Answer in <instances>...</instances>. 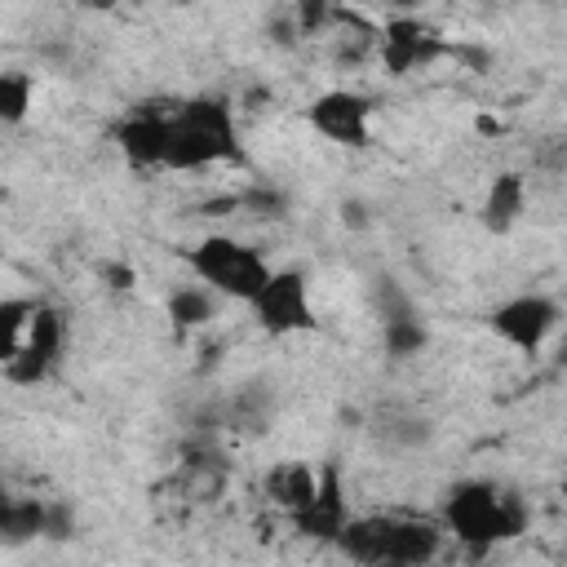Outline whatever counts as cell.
<instances>
[{
  "mask_svg": "<svg viewBox=\"0 0 567 567\" xmlns=\"http://www.w3.org/2000/svg\"><path fill=\"white\" fill-rule=\"evenodd\" d=\"M443 527L474 554H487L492 545L527 532V509L518 496H505L487 478H461L443 496Z\"/></svg>",
  "mask_w": 567,
  "mask_h": 567,
  "instance_id": "6da1fadb",
  "label": "cell"
},
{
  "mask_svg": "<svg viewBox=\"0 0 567 567\" xmlns=\"http://www.w3.org/2000/svg\"><path fill=\"white\" fill-rule=\"evenodd\" d=\"M239 159V124L226 97H190L173 111L168 124V168H208Z\"/></svg>",
  "mask_w": 567,
  "mask_h": 567,
  "instance_id": "7a4b0ae2",
  "label": "cell"
},
{
  "mask_svg": "<svg viewBox=\"0 0 567 567\" xmlns=\"http://www.w3.org/2000/svg\"><path fill=\"white\" fill-rule=\"evenodd\" d=\"M341 554H350L354 563H430L443 549V532L425 518H399V514H363L350 518V527L341 532Z\"/></svg>",
  "mask_w": 567,
  "mask_h": 567,
  "instance_id": "3957f363",
  "label": "cell"
},
{
  "mask_svg": "<svg viewBox=\"0 0 567 567\" xmlns=\"http://www.w3.org/2000/svg\"><path fill=\"white\" fill-rule=\"evenodd\" d=\"M182 257L199 284H208L217 297H230V301H252L270 279V261L235 235H204Z\"/></svg>",
  "mask_w": 567,
  "mask_h": 567,
  "instance_id": "277c9868",
  "label": "cell"
},
{
  "mask_svg": "<svg viewBox=\"0 0 567 567\" xmlns=\"http://www.w3.org/2000/svg\"><path fill=\"white\" fill-rule=\"evenodd\" d=\"M248 306H252L257 328L266 337H297V332H315L319 328L315 306H310V279L301 270H292V266L270 270L266 288Z\"/></svg>",
  "mask_w": 567,
  "mask_h": 567,
  "instance_id": "5b68a950",
  "label": "cell"
},
{
  "mask_svg": "<svg viewBox=\"0 0 567 567\" xmlns=\"http://www.w3.org/2000/svg\"><path fill=\"white\" fill-rule=\"evenodd\" d=\"M558 301L554 297H545V292H518V297H505L501 306H492V315H487V328L505 341V346H514L518 354H536L545 341H549V332L558 328Z\"/></svg>",
  "mask_w": 567,
  "mask_h": 567,
  "instance_id": "8992f818",
  "label": "cell"
},
{
  "mask_svg": "<svg viewBox=\"0 0 567 567\" xmlns=\"http://www.w3.org/2000/svg\"><path fill=\"white\" fill-rule=\"evenodd\" d=\"M62 341H66V319H62V310L40 301L35 315H31V323H27V332H22V341H18V350L4 359V377H9L13 385H35V381H44V377L53 372L58 354H62Z\"/></svg>",
  "mask_w": 567,
  "mask_h": 567,
  "instance_id": "52a82bcc",
  "label": "cell"
},
{
  "mask_svg": "<svg viewBox=\"0 0 567 567\" xmlns=\"http://www.w3.org/2000/svg\"><path fill=\"white\" fill-rule=\"evenodd\" d=\"M306 120L332 146L359 151V146L372 142V102L363 93H354V89H323L306 106Z\"/></svg>",
  "mask_w": 567,
  "mask_h": 567,
  "instance_id": "ba28073f",
  "label": "cell"
},
{
  "mask_svg": "<svg viewBox=\"0 0 567 567\" xmlns=\"http://www.w3.org/2000/svg\"><path fill=\"white\" fill-rule=\"evenodd\" d=\"M292 518V527H297V536H306V540H323V545H337L341 540V532L350 527V501H346V483H341V465L337 461H328V465H319V492L297 509V514H288Z\"/></svg>",
  "mask_w": 567,
  "mask_h": 567,
  "instance_id": "9c48e42d",
  "label": "cell"
},
{
  "mask_svg": "<svg viewBox=\"0 0 567 567\" xmlns=\"http://www.w3.org/2000/svg\"><path fill=\"white\" fill-rule=\"evenodd\" d=\"M168 124L173 111H137L115 124V146L128 168H168Z\"/></svg>",
  "mask_w": 567,
  "mask_h": 567,
  "instance_id": "30bf717a",
  "label": "cell"
},
{
  "mask_svg": "<svg viewBox=\"0 0 567 567\" xmlns=\"http://www.w3.org/2000/svg\"><path fill=\"white\" fill-rule=\"evenodd\" d=\"M439 53H443V40L421 18H412V13L390 18L385 31H381V58H385V71L390 75H408L421 62H434Z\"/></svg>",
  "mask_w": 567,
  "mask_h": 567,
  "instance_id": "8fae6325",
  "label": "cell"
},
{
  "mask_svg": "<svg viewBox=\"0 0 567 567\" xmlns=\"http://www.w3.org/2000/svg\"><path fill=\"white\" fill-rule=\"evenodd\" d=\"M527 213V177L523 173H496L483 204H478V221L492 235H509L518 226V217Z\"/></svg>",
  "mask_w": 567,
  "mask_h": 567,
  "instance_id": "7c38bea8",
  "label": "cell"
},
{
  "mask_svg": "<svg viewBox=\"0 0 567 567\" xmlns=\"http://www.w3.org/2000/svg\"><path fill=\"white\" fill-rule=\"evenodd\" d=\"M261 492L275 509L284 514H297L315 492H319V470L306 465V461H275L266 474H261Z\"/></svg>",
  "mask_w": 567,
  "mask_h": 567,
  "instance_id": "4fadbf2b",
  "label": "cell"
},
{
  "mask_svg": "<svg viewBox=\"0 0 567 567\" xmlns=\"http://www.w3.org/2000/svg\"><path fill=\"white\" fill-rule=\"evenodd\" d=\"M44 527H49V505L44 501H4V509H0V532H4V540L9 545H18V540H31V536H44Z\"/></svg>",
  "mask_w": 567,
  "mask_h": 567,
  "instance_id": "5bb4252c",
  "label": "cell"
},
{
  "mask_svg": "<svg viewBox=\"0 0 567 567\" xmlns=\"http://www.w3.org/2000/svg\"><path fill=\"white\" fill-rule=\"evenodd\" d=\"M168 319L177 328H204L213 319V288L208 284H186L168 292Z\"/></svg>",
  "mask_w": 567,
  "mask_h": 567,
  "instance_id": "9a60e30c",
  "label": "cell"
},
{
  "mask_svg": "<svg viewBox=\"0 0 567 567\" xmlns=\"http://www.w3.org/2000/svg\"><path fill=\"white\" fill-rule=\"evenodd\" d=\"M31 102H35V80L27 71H4L0 75V120L9 128H18L31 115Z\"/></svg>",
  "mask_w": 567,
  "mask_h": 567,
  "instance_id": "2e32d148",
  "label": "cell"
},
{
  "mask_svg": "<svg viewBox=\"0 0 567 567\" xmlns=\"http://www.w3.org/2000/svg\"><path fill=\"white\" fill-rule=\"evenodd\" d=\"M381 341H385V354H394V359H412V354L425 350L430 332H425L421 315H403V319L381 323Z\"/></svg>",
  "mask_w": 567,
  "mask_h": 567,
  "instance_id": "e0dca14e",
  "label": "cell"
},
{
  "mask_svg": "<svg viewBox=\"0 0 567 567\" xmlns=\"http://www.w3.org/2000/svg\"><path fill=\"white\" fill-rule=\"evenodd\" d=\"M270 408H275V399H270L261 385H244V390L230 399L226 416H230V425H239V430H266Z\"/></svg>",
  "mask_w": 567,
  "mask_h": 567,
  "instance_id": "ac0fdd59",
  "label": "cell"
},
{
  "mask_svg": "<svg viewBox=\"0 0 567 567\" xmlns=\"http://www.w3.org/2000/svg\"><path fill=\"white\" fill-rule=\"evenodd\" d=\"M35 306H40V301H27V297L0 301V354H4V359L18 350V341H22V332H27L31 315H35Z\"/></svg>",
  "mask_w": 567,
  "mask_h": 567,
  "instance_id": "d6986e66",
  "label": "cell"
},
{
  "mask_svg": "<svg viewBox=\"0 0 567 567\" xmlns=\"http://www.w3.org/2000/svg\"><path fill=\"white\" fill-rule=\"evenodd\" d=\"M372 310H377V319H381V323L403 319V315H416L412 297H408V292L399 288V279H390V275H381V279L372 284Z\"/></svg>",
  "mask_w": 567,
  "mask_h": 567,
  "instance_id": "ffe728a7",
  "label": "cell"
},
{
  "mask_svg": "<svg viewBox=\"0 0 567 567\" xmlns=\"http://www.w3.org/2000/svg\"><path fill=\"white\" fill-rule=\"evenodd\" d=\"M332 18H337V4L332 0H297V27L306 35H319Z\"/></svg>",
  "mask_w": 567,
  "mask_h": 567,
  "instance_id": "44dd1931",
  "label": "cell"
},
{
  "mask_svg": "<svg viewBox=\"0 0 567 567\" xmlns=\"http://www.w3.org/2000/svg\"><path fill=\"white\" fill-rule=\"evenodd\" d=\"M341 213H346V226H363V221H368V217H363V204H346Z\"/></svg>",
  "mask_w": 567,
  "mask_h": 567,
  "instance_id": "7402d4cb",
  "label": "cell"
},
{
  "mask_svg": "<svg viewBox=\"0 0 567 567\" xmlns=\"http://www.w3.org/2000/svg\"><path fill=\"white\" fill-rule=\"evenodd\" d=\"M385 4H390V9H403V13H412L421 0H385Z\"/></svg>",
  "mask_w": 567,
  "mask_h": 567,
  "instance_id": "603a6c76",
  "label": "cell"
},
{
  "mask_svg": "<svg viewBox=\"0 0 567 567\" xmlns=\"http://www.w3.org/2000/svg\"><path fill=\"white\" fill-rule=\"evenodd\" d=\"M75 4H84V9H111L115 0H75Z\"/></svg>",
  "mask_w": 567,
  "mask_h": 567,
  "instance_id": "cb8c5ba5",
  "label": "cell"
},
{
  "mask_svg": "<svg viewBox=\"0 0 567 567\" xmlns=\"http://www.w3.org/2000/svg\"><path fill=\"white\" fill-rule=\"evenodd\" d=\"M540 4H554V0H540Z\"/></svg>",
  "mask_w": 567,
  "mask_h": 567,
  "instance_id": "d4e9b609",
  "label": "cell"
}]
</instances>
